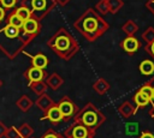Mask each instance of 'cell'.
Returning a JSON list of instances; mask_svg holds the SVG:
<instances>
[{"label": "cell", "mask_w": 154, "mask_h": 138, "mask_svg": "<svg viewBox=\"0 0 154 138\" xmlns=\"http://www.w3.org/2000/svg\"><path fill=\"white\" fill-rule=\"evenodd\" d=\"M34 40L35 37L25 34L22 28H16L7 23L0 29V49L10 60L16 59Z\"/></svg>", "instance_id": "1"}, {"label": "cell", "mask_w": 154, "mask_h": 138, "mask_svg": "<svg viewBox=\"0 0 154 138\" xmlns=\"http://www.w3.org/2000/svg\"><path fill=\"white\" fill-rule=\"evenodd\" d=\"M73 28L79 31L87 41L94 42L108 29V24L96 13L94 8H88L73 22Z\"/></svg>", "instance_id": "2"}, {"label": "cell", "mask_w": 154, "mask_h": 138, "mask_svg": "<svg viewBox=\"0 0 154 138\" xmlns=\"http://www.w3.org/2000/svg\"><path fill=\"white\" fill-rule=\"evenodd\" d=\"M47 46L63 60H71L79 50V44L72 34L65 28H60L48 41Z\"/></svg>", "instance_id": "3"}, {"label": "cell", "mask_w": 154, "mask_h": 138, "mask_svg": "<svg viewBox=\"0 0 154 138\" xmlns=\"http://www.w3.org/2000/svg\"><path fill=\"white\" fill-rule=\"evenodd\" d=\"M73 121L81 122L87 127L96 131L106 121V116L95 104L88 102L83 108L77 112V114L73 116Z\"/></svg>", "instance_id": "4"}, {"label": "cell", "mask_w": 154, "mask_h": 138, "mask_svg": "<svg viewBox=\"0 0 154 138\" xmlns=\"http://www.w3.org/2000/svg\"><path fill=\"white\" fill-rule=\"evenodd\" d=\"M20 5L26 6L31 11L32 18L41 22L54 10L57 2L54 0H22Z\"/></svg>", "instance_id": "5"}, {"label": "cell", "mask_w": 154, "mask_h": 138, "mask_svg": "<svg viewBox=\"0 0 154 138\" xmlns=\"http://www.w3.org/2000/svg\"><path fill=\"white\" fill-rule=\"evenodd\" d=\"M95 130H91L81 122L73 121V124H71L63 132V136H69L71 138H95Z\"/></svg>", "instance_id": "6"}, {"label": "cell", "mask_w": 154, "mask_h": 138, "mask_svg": "<svg viewBox=\"0 0 154 138\" xmlns=\"http://www.w3.org/2000/svg\"><path fill=\"white\" fill-rule=\"evenodd\" d=\"M61 115H63V121L67 122L70 121L71 119H73V116L77 114V112L79 110L78 106L69 97V96H63L58 103H57Z\"/></svg>", "instance_id": "7"}, {"label": "cell", "mask_w": 154, "mask_h": 138, "mask_svg": "<svg viewBox=\"0 0 154 138\" xmlns=\"http://www.w3.org/2000/svg\"><path fill=\"white\" fill-rule=\"evenodd\" d=\"M47 73L43 68H38L35 66H30L25 72H24V77L25 79H28V83H32V82H41L45 80L47 78Z\"/></svg>", "instance_id": "8"}, {"label": "cell", "mask_w": 154, "mask_h": 138, "mask_svg": "<svg viewBox=\"0 0 154 138\" xmlns=\"http://www.w3.org/2000/svg\"><path fill=\"white\" fill-rule=\"evenodd\" d=\"M41 28H42L41 23H40L37 19H35V18L31 17V18L24 20L23 26H22V30H23L25 34H28V35H30V36H32V37H36V36H38V34L41 32Z\"/></svg>", "instance_id": "9"}, {"label": "cell", "mask_w": 154, "mask_h": 138, "mask_svg": "<svg viewBox=\"0 0 154 138\" xmlns=\"http://www.w3.org/2000/svg\"><path fill=\"white\" fill-rule=\"evenodd\" d=\"M40 120H48L53 125H58L60 121H63V115H61V113H60L57 103L53 104L47 112H45V115L41 116Z\"/></svg>", "instance_id": "10"}, {"label": "cell", "mask_w": 154, "mask_h": 138, "mask_svg": "<svg viewBox=\"0 0 154 138\" xmlns=\"http://www.w3.org/2000/svg\"><path fill=\"white\" fill-rule=\"evenodd\" d=\"M38 109H41L43 113L45 112H47L53 104H55V102L52 100V97L48 95V94H42V95H40L38 97H37V100L35 101V103H34Z\"/></svg>", "instance_id": "11"}, {"label": "cell", "mask_w": 154, "mask_h": 138, "mask_svg": "<svg viewBox=\"0 0 154 138\" xmlns=\"http://www.w3.org/2000/svg\"><path fill=\"white\" fill-rule=\"evenodd\" d=\"M136 112H137V108H136V106H134V103L131 101H125L118 107V113L124 119H129L130 116L135 115Z\"/></svg>", "instance_id": "12"}, {"label": "cell", "mask_w": 154, "mask_h": 138, "mask_svg": "<svg viewBox=\"0 0 154 138\" xmlns=\"http://www.w3.org/2000/svg\"><path fill=\"white\" fill-rule=\"evenodd\" d=\"M122 48L129 53V54H132L135 53L138 48H140V42L137 38H135L134 36H128L125 37L123 41H122Z\"/></svg>", "instance_id": "13"}, {"label": "cell", "mask_w": 154, "mask_h": 138, "mask_svg": "<svg viewBox=\"0 0 154 138\" xmlns=\"http://www.w3.org/2000/svg\"><path fill=\"white\" fill-rule=\"evenodd\" d=\"M26 54V53H25ZM30 60H31V66H35V67H38V68H46L49 64V59L43 54V53H37L35 55H29L26 54Z\"/></svg>", "instance_id": "14"}, {"label": "cell", "mask_w": 154, "mask_h": 138, "mask_svg": "<svg viewBox=\"0 0 154 138\" xmlns=\"http://www.w3.org/2000/svg\"><path fill=\"white\" fill-rule=\"evenodd\" d=\"M46 84H47V86L49 88V89H52V90H58L63 84H64V78L60 76V74H58L57 72H53L52 74H49V76H47V78H46Z\"/></svg>", "instance_id": "15"}, {"label": "cell", "mask_w": 154, "mask_h": 138, "mask_svg": "<svg viewBox=\"0 0 154 138\" xmlns=\"http://www.w3.org/2000/svg\"><path fill=\"white\" fill-rule=\"evenodd\" d=\"M109 88H111L109 83H108L106 79H103V78H99V79L93 84L94 91H95L96 94H99V95H105V94L109 90Z\"/></svg>", "instance_id": "16"}, {"label": "cell", "mask_w": 154, "mask_h": 138, "mask_svg": "<svg viewBox=\"0 0 154 138\" xmlns=\"http://www.w3.org/2000/svg\"><path fill=\"white\" fill-rule=\"evenodd\" d=\"M16 106L22 110V112H28L32 106H34V102L31 101V98L26 95H22L17 102H16Z\"/></svg>", "instance_id": "17"}, {"label": "cell", "mask_w": 154, "mask_h": 138, "mask_svg": "<svg viewBox=\"0 0 154 138\" xmlns=\"http://www.w3.org/2000/svg\"><path fill=\"white\" fill-rule=\"evenodd\" d=\"M132 100H134V103L136 104V108L137 109L138 108H143V107H146V106H148L150 103V100L143 92H141L140 90L134 95Z\"/></svg>", "instance_id": "18"}, {"label": "cell", "mask_w": 154, "mask_h": 138, "mask_svg": "<svg viewBox=\"0 0 154 138\" xmlns=\"http://www.w3.org/2000/svg\"><path fill=\"white\" fill-rule=\"evenodd\" d=\"M138 70H140L141 74H143V76H152L154 73V62L152 60H149V59L143 60L140 64Z\"/></svg>", "instance_id": "19"}, {"label": "cell", "mask_w": 154, "mask_h": 138, "mask_svg": "<svg viewBox=\"0 0 154 138\" xmlns=\"http://www.w3.org/2000/svg\"><path fill=\"white\" fill-rule=\"evenodd\" d=\"M28 86L37 95V96H40V95H42V94H45L46 91H47V84H46V82L45 80H41V82H32V83H28Z\"/></svg>", "instance_id": "20"}, {"label": "cell", "mask_w": 154, "mask_h": 138, "mask_svg": "<svg viewBox=\"0 0 154 138\" xmlns=\"http://www.w3.org/2000/svg\"><path fill=\"white\" fill-rule=\"evenodd\" d=\"M6 23H7V24H11V25H13V26H16V28H22L24 20H23L22 18H19V16H17V14L12 11V12H10L8 16L6 17Z\"/></svg>", "instance_id": "21"}, {"label": "cell", "mask_w": 154, "mask_h": 138, "mask_svg": "<svg viewBox=\"0 0 154 138\" xmlns=\"http://www.w3.org/2000/svg\"><path fill=\"white\" fill-rule=\"evenodd\" d=\"M18 133L20 138H31L34 134V128L29 124H22L18 128Z\"/></svg>", "instance_id": "22"}, {"label": "cell", "mask_w": 154, "mask_h": 138, "mask_svg": "<svg viewBox=\"0 0 154 138\" xmlns=\"http://www.w3.org/2000/svg\"><path fill=\"white\" fill-rule=\"evenodd\" d=\"M13 12H14L17 16H19V18H22L23 20H26V19H29V18H31V17H32L31 11H30L26 6H23V5H20L19 7L14 8V10H13Z\"/></svg>", "instance_id": "23"}, {"label": "cell", "mask_w": 154, "mask_h": 138, "mask_svg": "<svg viewBox=\"0 0 154 138\" xmlns=\"http://www.w3.org/2000/svg\"><path fill=\"white\" fill-rule=\"evenodd\" d=\"M107 5H108V12L116 13L123 6V1L122 0H107Z\"/></svg>", "instance_id": "24"}, {"label": "cell", "mask_w": 154, "mask_h": 138, "mask_svg": "<svg viewBox=\"0 0 154 138\" xmlns=\"http://www.w3.org/2000/svg\"><path fill=\"white\" fill-rule=\"evenodd\" d=\"M123 30H124V32H126L129 36H132V35L135 34V31L137 30V26H136V24H135L134 22L129 20V22H126V23L123 25Z\"/></svg>", "instance_id": "25"}, {"label": "cell", "mask_w": 154, "mask_h": 138, "mask_svg": "<svg viewBox=\"0 0 154 138\" xmlns=\"http://www.w3.org/2000/svg\"><path fill=\"white\" fill-rule=\"evenodd\" d=\"M140 91L141 92H143L149 100H152V94H153V86H152V84L149 83V82H147V83H144L141 88H140Z\"/></svg>", "instance_id": "26"}, {"label": "cell", "mask_w": 154, "mask_h": 138, "mask_svg": "<svg viewBox=\"0 0 154 138\" xmlns=\"http://www.w3.org/2000/svg\"><path fill=\"white\" fill-rule=\"evenodd\" d=\"M95 8L97 12H100L101 14H106L108 12V5H107V0H100L96 5Z\"/></svg>", "instance_id": "27"}, {"label": "cell", "mask_w": 154, "mask_h": 138, "mask_svg": "<svg viewBox=\"0 0 154 138\" xmlns=\"http://www.w3.org/2000/svg\"><path fill=\"white\" fill-rule=\"evenodd\" d=\"M41 138H65L63 134H60V133H58L54 128H48L42 136H41Z\"/></svg>", "instance_id": "28"}, {"label": "cell", "mask_w": 154, "mask_h": 138, "mask_svg": "<svg viewBox=\"0 0 154 138\" xmlns=\"http://www.w3.org/2000/svg\"><path fill=\"white\" fill-rule=\"evenodd\" d=\"M125 131L128 134H131V136L136 134L138 132V124L137 122H128L125 125Z\"/></svg>", "instance_id": "29"}, {"label": "cell", "mask_w": 154, "mask_h": 138, "mask_svg": "<svg viewBox=\"0 0 154 138\" xmlns=\"http://www.w3.org/2000/svg\"><path fill=\"white\" fill-rule=\"evenodd\" d=\"M5 138H20L19 133H18V128H16L14 126H11L7 128V132L5 134Z\"/></svg>", "instance_id": "30"}, {"label": "cell", "mask_w": 154, "mask_h": 138, "mask_svg": "<svg viewBox=\"0 0 154 138\" xmlns=\"http://www.w3.org/2000/svg\"><path fill=\"white\" fill-rule=\"evenodd\" d=\"M17 4V0H0V6H2L5 10H12Z\"/></svg>", "instance_id": "31"}, {"label": "cell", "mask_w": 154, "mask_h": 138, "mask_svg": "<svg viewBox=\"0 0 154 138\" xmlns=\"http://www.w3.org/2000/svg\"><path fill=\"white\" fill-rule=\"evenodd\" d=\"M143 38H144L148 43L154 42V30H153V29H148V30L143 34Z\"/></svg>", "instance_id": "32"}, {"label": "cell", "mask_w": 154, "mask_h": 138, "mask_svg": "<svg viewBox=\"0 0 154 138\" xmlns=\"http://www.w3.org/2000/svg\"><path fill=\"white\" fill-rule=\"evenodd\" d=\"M7 126L2 122V121H0V138H4L5 137V134H6V132H7Z\"/></svg>", "instance_id": "33"}, {"label": "cell", "mask_w": 154, "mask_h": 138, "mask_svg": "<svg viewBox=\"0 0 154 138\" xmlns=\"http://www.w3.org/2000/svg\"><path fill=\"white\" fill-rule=\"evenodd\" d=\"M138 138H154V134L150 131H143Z\"/></svg>", "instance_id": "34"}, {"label": "cell", "mask_w": 154, "mask_h": 138, "mask_svg": "<svg viewBox=\"0 0 154 138\" xmlns=\"http://www.w3.org/2000/svg\"><path fill=\"white\" fill-rule=\"evenodd\" d=\"M5 19H6V10L2 6H0V23H2Z\"/></svg>", "instance_id": "35"}, {"label": "cell", "mask_w": 154, "mask_h": 138, "mask_svg": "<svg viewBox=\"0 0 154 138\" xmlns=\"http://www.w3.org/2000/svg\"><path fill=\"white\" fill-rule=\"evenodd\" d=\"M149 83L152 84V86H153V94H152V100H150V104L154 107V77L149 80Z\"/></svg>", "instance_id": "36"}, {"label": "cell", "mask_w": 154, "mask_h": 138, "mask_svg": "<svg viewBox=\"0 0 154 138\" xmlns=\"http://www.w3.org/2000/svg\"><path fill=\"white\" fill-rule=\"evenodd\" d=\"M58 5H60V6H66L71 0H54Z\"/></svg>", "instance_id": "37"}, {"label": "cell", "mask_w": 154, "mask_h": 138, "mask_svg": "<svg viewBox=\"0 0 154 138\" xmlns=\"http://www.w3.org/2000/svg\"><path fill=\"white\" fill-rule=\"evenodd\" d=\"M147 50H148V52H149V53H150V54H152V55L154 56V42H152V43H150V44L148 46Z\"/></svg>", "instance_id": "38"}, {"label": "cell", "mask_w": 154, "mask_h": 138, "mask_svg": "<svg viewBox=\"0 0 154 138\" xmlns=\"http://www.w3.org/2000/svg\"><path fill=\"white\" fill-rule=\"evenodd\" d=\"M149 114H150V116H152V118L154 119V107H153V109L150 110V113H149Z\"/></svg>", "instance_id": "39"}, {"label": "cell", "mask_w": 154, "mask_h": 138, "mask_svg": "<svg viewBox=\"0 0 154 138\" xmlns=\"http://www.w3.org/2000/svg\"><path fill=\"white\" fill-rule=\"evenodd\" d=\"M2 84H4V83H2V80H1V79H0V88H1V86H2Z\"/></svg>", "instance_id": "40"}, {"label": "cell", "mask_w": 154, "mask_h": 138, "mask_svg": "<svg viewBox=\"0 0 154 138\" xmlns=\"http://www.w3.org/2000/svg\"><path fill=\"white\" fill-rule=\"evenodd\" d=\"M64 137H65V138H71V137H69V136H64Z\"/></svg>", "instance_id": "41"}]
</instances>
